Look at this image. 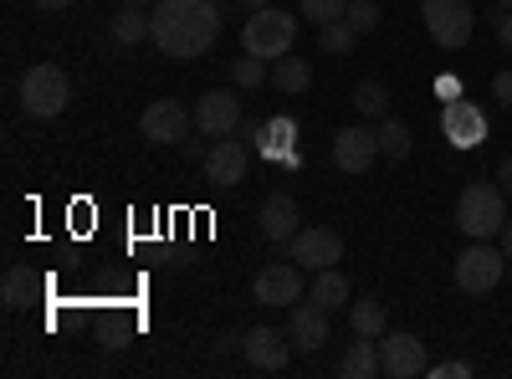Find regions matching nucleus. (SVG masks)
<instances>
[{
	"label": "nucleus",
	"instance_id": "nucleus-1",
	"mask_svg": "<svg viewBox=\"0 0 512 379\" xmlns=\"http://www.w3.org/2000/svg\"><path fill=\"white\" fill-rule=\"evenodd\" d=\"M221 41V6L216 0H159L154 6V47L175 62L205 57Z\"/></svg>",
	"mask_w": 512,
	"mask_h": 379
},
{
	"label": "nucleus",
	"instance_id": "nucleus-2",
	"mask_svg": "<svg viewBox=\"0 0 512 379\" xmlns=\"http://www.w3.org/2000/svg\"><path fill=\"white\" fill-rule=\"evenodd\" d=\"M456 226L466 241H492L502 236L507 226V190L502 185H487V180H472L456 200Z\"/></svg>",
	"mask_w": 512,
	"mask_h": 379
},
{
	"label": "nucleus",
	"instance_id": "nucleus-3",
	"mask_svg": "<svg viewBox=\"0 0 512 379\" xmlns=\"http://www.w3.org/2000/svg\"><path fill=\"white\" fill-rule=\"evenodd\" d=\"M292 41H297V21H292L287 11H277V6L251 11V21L241 26V52L262 57V62L287 57V52H292Z\"/></svg>",
	"mask_w": 512,
	"mask_h": 379
},
{
	"label": "nucleus",
	"instance_id": "nucleus-4",
	"mask_svg": "<svg viewBox=\"0 0 512 379\" xmlns=\"http://www.w3.org/2000/svg\"><path fill=\"white\" fill-rule=\"evenodd\" d=\"M67 98H72V82H67L62 67H52V62L26 67V77H21V108L31 118H57L67 108Z\"/></svg>",
	"mask_w": 512,
	"mask_h": 379
},
{
	"label": "nucleus",
	"instance_id": "nucleus-5",
	"mask_svg": "<svg viewBox=\"0 0 512 379\" xmlns=\"http://www.w3.org/2000/svg\"><path fill=\"white\" fill-rule=\"evenodd\" d=\"M420 21H425L436 47H446V52L466 47V41H472V26H477L472 0H420Z\"/></svg>",
	"mask_w": 512,
	"mask_h": 379
},
{
	"label": "nucleus",
	"instance_id": "nucleus-6",
	"mask_svg": "<svg viewBox=\"0 0 512 379\" xmlns=\"http://www.w3.org/2000/svg\"><path fill=\"white\" fill-rule=\"evenodd\" d=\"M502 272H507V257H502V246H492V241H472L456 257V287L472 292V298L492 292L502 282Z\"/></svg>",
	"mask_w": 512,
	"mask_h": 379
},
{
	"label": "nucleus",
	"instance_id": "nucleus-7",
	"mask_svg": "<svg viewBox=\"0 0 512 379\" xmlns=\"http://www.w3.org/2000/svg\"><path fill=\"white\" fill-rule=\"evenodd\" d=\"M287 262L308 267V272H323V267H338L344 262V236L333 226H308L287 241Z\"/></svg>",
	"mask_w": 512,
	"mask_h": 379
},
{
	"label": "nucleus",
	"instance_id": "nucleus-8",
	"mask_svg": "<svg viewBox=\"0 0 512 379\" xmlns=\"http://www.w3.org/2000/svg\"><path fill=\"white\" fill-rule=\"evenodd\" d=\"M441 134H446V144H456V149H477V144H487L492 123H487L482 103H472V98H451V103L441 108Z\"/></svg>",
	"mask_w": 512,
	"mask_h": 379
},
{
	"label": "nucleus",
	"instance_id": "nucleus-9",
	"mask_svg": "<svg viewBox=\"0 0 512 379\" xmlns=\"http://www.w3.org/2000/svg\"><path fill=\"white\" fill-rule=\"evenodd\" d=\"M190 108L185 103H175V98H154L149 108H144V118H139V134L144 139H154V144H185L190 139Z\"/></svg>",
	"mask_w": 512,
	"mask_h": 379
},
{
	"label": "nucleus",
	"instance_id": "nucleus-10",
	"mask_svg": "<svg viewBox=\"0 0 512 379\" xmlns=\"http://www.w3.org/2000/svg\"><path fill=\"white\" fill-rule=\"evenodd\" d=\"M425 369L431 364H425V344L415 333H384L379 339V374L384 379H415Z\"/></svg>",
	"mask_w": 512,
	"mask_h": 379
},
{
	"label": "nucleus",
	"instance_id": "nucleus-11",
	"mask_svg": "<svg viewBox=\"0 0 512 379\" xmlns=\"http://www.w3.org/2000/svg\"><path fill=\"white\" fill-rule=\"evenodd\" d=\"M195 129H200L205 139H231V134L241 129V98L226 93V88L200 93V103H195Z\"/></svg>",
	"mask_w": 512,
	"mask_h": 379
},
{
	"label": "nucleus",
	"instance_id": "nucleus-12",
	"mask_svg": "<svg viewBox=\"0 0 512 379\" xmlns=\"http://www.w3.org/2000/svg\"><path fill=\"white\" fill-rule=\"evenodd\" d=\"M241 354L251 359V369L282 374V369H287V359H292L297 349H292V339H287V328L277 333V328H267V323H262V328H246V333H241Z\"/></svg>",
	"mask_w": 512,
	"mask_h": 379
},
{
	"label": "nucleus",
	"instance_id": "nucleus-13",
	"mask_svg": "<svg viewBox=\"0 0 512 379\" xmlns=\"http://www.w3.org/2000/svg\"><path fill=\"white\" fill-rule=\"evenodd\" d=\"M251 298L262 303V308H292L297 298H303V267H297V262H282V267L256 272Z\"/></svg>",
	"mask_w": 512,
	"mask_h": 379
},
{
	"label": "nucleus",
	"instance_id": "nucleus-14",
	"mask_svg": "<svg viewBox=\"0 0 512 379\" xmlns=\"http://www.w3.org/2000/svg\"><path fill=\"white\" fill-rule=\"evenodd\" d=\"M374 159H379V134L374 129H338L333 134V164L344 175H369L374 170Z\"/></svg>",
	"mask_w": 512,
	"mask_h": 379
},
{
	"label": "nucleus",
	"instance_id": "nucleus-15",
	"mask_svg": "<svg viewBox=\"0 0 512 379\" xmlns=\"http://www.w3.org/2000/svg\"><path fill=\"white\" fill-rule=\"evenodd\" d=\"M287 339L297 354H318L328 344V313L308 298V303H292L287 308Z\"/></svg>",
	"mask_w": 512,
	"mask_h": 379
},
{
	"label": "nucleus",
	"instance_id": "nucleus-16",
	"mask_svg": "<svg viewBox=\"0 0 512 379\" xmlns=\"http://www.w3.org/2000/svg\"><path fill=\"white\" fill-rule=\"evenodd\" d=\"M246 144L241 139H216L205 154V180L216 185V190H231L236 180H246Z\"/></svg>",
	"mask_w": 512,
	"mask_h": 379
},
{
	"label": "nucleus",
	"instance_id": "nucleus-17",
	"mask_svg": "<svg viewBox=\"0 0 512 379\" xmlns=\"http://www.w3.org/2000/svg\"><path fill=\"white\" fill-rule=\"evenodd\" d=\"M262 236L267 241H282V246L297 236V200L292 195H272L262 205Z\"/></svg>",
	"mask_w": 512,
	"mask_h": 379
},
{
	"label": "nucleus",
	"instance_id": "nucleus-18",
	"mask_svg": "<svg viewBox=\"0 0 512 379\" xmlns=\"http://www.w3.org/2000/svg\"><path fill=\"white\" fill-rule=\"evenodd\" d=\"M308 298L323 308V313H338V308H349V277L338 272V267H323L313 272V287H308Z\"/></svg>",
	"mask_w": 512,
	"mask_h": 379
},
{
	"label": "nucleus",
	"instance_id": "nucleus-19",
	"mask_svg": "<svg viewBox=\"0 0 512 379\" xmlns=\"http://www.w3.org/2000/svg\"><path fill=\"white\" fill-rule=\"evenodd\" d=\"M292 134H297V123H292V118H267L251 149H256V154H267V159H292Z\"/></svg>",
	"mask_w": 512,
	"mask_h": 379
},
{
	"label": "nucleus",
	"instance_id": "nucleus-20",
	"mask_svg": "<svg viewBox=\"0 0 512 379\" xmlns=\"http://www.w3.org/2000/svg\"><path fill=\"white\" fill-rule=\"evenodd\" d=\"M338 374L344 379H374L379 374V344L364 339V333H354V344H349L344 364H338Z\"/></svg>",
	"mask_w": 512,
	"mask_h": 379
},
{
	"label": "nucleus",
	"instance_id": "nucleus-21",
	"mask_svg": "<svg viewBox=\"0 0 512 379\" xmlns=\"http://www.w3.org/2000/svg\"><path fill=\"white\" fill-rule=\"evenodd\" d=\"M154 36V16H144V6H123L113 16V41L118 47H139V41Z\"/></svg>",
	"mask_w": 512,
	"mask_h": 379
},
{
	"label": "nucleus",
	"instance_id": "nucleus-22",
	"mask_svg": "<svg viewBox=\"0 0 512 379\" xmlns=\"http://www.w3.org/2000/svg\"><path fill=\"white\" fill-rule=\"evenodd\" d=\"M31 298H36L31 267H6V277H0V303H6L11 313H21V308H31Z\"/></svg>",
	"mask_w": 512,
	"mask_h": 379
},
{
	"label": "nucleus",
	"instance_id": "nucleus-23",
	"mask_svg": "<svg viewBox=\"0 0 512 379\" xmlns=\"http://www.w3.org/2000/svg\"><path fill=\"white\" fill-rule=\"evenodd\" d=\"M272 82H277V93L297 98V93H308V82H313V67L303 57H277L272 62Z\"/></svg>",
	"mask_w": 512,
	"mask_h": 379
},
{
	"label": "nucleus",
	"instance_id": "nucleus-24",
	"mask_svg": "<svg viewBox=\"0 0 512 379\" xmlns=\"http://www.w3.org/2000/svg\"><path fill=\"white\" fill-rule=\"evenodd\" d=\"M349 323H354V333H364V339H384V333H390V313H384V303H374V298L349 303Z\"/></svg>",
	"mask_w": 512,
	"mask_h": 379
},
{
	"label": "nucleus",
	"instance_id": "nucleus-25",
	"mask_svg": "<svg viewBox=\"0 0 512 379\" xmlns=\"http://www.w3.org/2000/svg\"><path fill=\"white\" fill-rule=\"evenodd\" d=\"M349 103L359 108V118H384V113H390V88H384L379 77H364V82H354Z\"/></svg>",
	"mask_w": 512,
	"mask_h": 379
},
{
	"label": "nucleus",
	"instance_id": "nucleus-26",
	"mask_svg": "<svg viewBox=\"0 0 512 379\" xmlns=\"http://www.w3.org/2000/svg\"><path fill=\"white\" fill-rule=\"evenodd\" d=\"M379 159H410V149H415V139H410V129H405V123L400 118H379Z\"/></svg>",
	"mask_w": 512,
	"mask_h": 379
},
{
	"label": "nucleus",
	"instance_id": "nucleus-27",
	"mask_svg": "<svg viewBox=\"0 0 512 379\" xmlns=\"http://www.w3.org/2000/svg\"><path fill=\"white\" fill-rule=\"evenodd\" d=\"M318 47H323L328 57H349V52L359 47V31H354L349 21H328V26H318Z\"/></svg>",
	"mask_w": 512,
	"mask_h": 379
},
{
	"label": "nucleus",
	"instance_id": "nucleus-28",
	"mask_svg": "<svg viewBox=\"0 0 512 379\" xmlns=\"http://www.w3.org/2000/svg\"><path fill=\"white\" fill-rule=\"evenodd\" d=\"M231 82H236V88H246V93H251V88H262V82H272V62H262V57H251V52H246V57L231 62Z\"/></svg>",
	"mask_w": 512,
	"mask_h": 379
},
{
	"label": "nucleus",
	"instance_id": "nucleus-29",
	"mask_svg": "<svg viewBox=\"0 0 512 379\" xmlns=\"http://www.w3.org/2000/svg\"><path fill=\"white\" fill-rule=\"evenodd\" d=\"M379 16H384V11H379V0H349V11H344V21H349L359 36H369V31L379 26Z\"/></svg>",
	"mask_w": 512,
	"mask_h": 379
},
{
	"label": "nucleus",
	"instance_id": "nucleus-30",
	"mask_svg": "<svg viewBox=\"0 0 512 379\" xmlns=\"http://www.w3.org/2000/svg\"><path fill=\"white\" fill-rule=\"evenodd\" d=\"M344 11H349V0H303L297 16H308L313 26H328V21H344Z\"/></svg>",
	"mask_w": 512,
	"mask_h": 379
},
{
	"label": "nucleus",
	"instance_id": "nucleus-31",
	"mask_svg": "<svg viewBox=\"0 0 512 379\" xmlns=\"http://www.w3.org/2000/svg\"><path fill=\"white\" fill-rule=\"evenodd\" d=\"M487 26L497 31V41L512 52V6H492V11H487Z\"/></svg>",
	"mask_w": 512,
	"mask_h": 379
},
{
	"label": "nucleus",
	"instance_id": "nucleus-32",
	"mask_svg": "<svg viewBox=\"0 0 512 379\" xmlns=\"http://www.w3.org/2000/svg\"><path fill=\"white\" fill-rule=\"evenodd\" d=\"M425 374H431V379H472V364H461V359H441V364H431Z\"/></svg>",
	"mask_w": 512,
	"mask_h": 379
},
{
	"label": "nucleus",
	"instance_id": "nucleus-33",
	"mask_svg": "<svg viewBox=\"0 0 512 379\" xmlns=\"http://www.w3.org/2000/svg\"><path fill=\"white\" fill-rule=\"evenodd\" d=\"M492 98H497L502 108H512V72H497V77H492Z\"/></svg>",
	"mask_w": 512,
	"mask_h": 379
},
{
	"label": "nucleus",
	"instance_id": "nucleus-34",
	"mask_svg": "<svg viewBox=\"0 0 512 379\" xmlns=\"http://www.w3.org/2000/svg\"><path fill=\"white\" fill-rule=\"evenodd\" d=\"M436 98H446V103H451V98H461V77L441 72V77H436Z\"/></svg>",
	"mask_w": 512,
	"mask_h": 379
},
{
	"label": "nucleus",
	"instance_id": "nucleus-35",
	"mask_svg": "<svg viewBox=\"0 0 512 379\" xmlns=\"http://www.w3.org/2000/svg\"><path fill=\"white\" fill-rule=\"evenodd\" d=\"M200 139H205V134H200ZM200 139H185L180 149H185V159H200V164H205V154H210V144H200Z\"/></svg>",
	"mask_w": 512,
	"mask_h": 379
},
{
	"label": "nucleus",
	"instance_id": "nucleus-36",
	"mask_svg": "<svg viewBox=\"0 0 512 379\" xmlns=\"http://www.w3.org/2000/svg\"><path fill=\"white\" fill-rule=\"evenodd\" d=\"M497 185L512 195V159H502V164H497Z\"/></svg>",
	"mask_w": 512,
	"mask_h": 379
},
{
	"label": "nucleus",
	"instance_id": "nucleus-37",
	"mask_svg": "<svg viewBox=\"0 0 512 379\" xmlns=\"http://www.w3.org/2000/svg\"><path fill=\"white\" fill-rule=\"evenodd\" d=\"M497 246H502V257L512 262V216H507V226H502V236H497Z\"/></svg>",
	"mask_w": 512,
	"mask_h": 379
},
{
	"label": "nucleus",
	"instance_id": "nucleus-38",
	"mask_svg": "<svg viewBox=\"0 0 512 379\" xmlns=\"http://www.w3.org/2000/svg\"><path fill=\"white\" fill-rule=\"evenodd\" d=\"M31 6H36V11H67L72 0H31Z\"/></svg>",
	"mask_w": 512,
	"mask_h": 379
},
{
	"label": "nucleus",
	"instance_id": "nucleus-39",
	"mask_svg": "<svg viewBox=\"0 0 512 379\" xmlns=\"http://www.w3.org/2000/svg\"><path fill=\"white\" fill-rule=\"evenodd\" d=\"M236 6H241V11H267L272 0H236Z\"/></svg>",
	"mask_w": 512,
	"mask_h": 379
},
{
	"label": "nucleus",
	"instance_id": "nucleus-40",
	"mask_svg": "<svg viewBox=\"0 0 512 379\" xmlns=\"http://www.w3.org/2000/svg\"><path fill=\"white\" fill-rule=\"evenodd\" d=\"M123 6H159V0H123Z\"/></svg>",
	"mask_w": 512,
	"mask_h": 379
},
{
	"label": "nucleus",
	"instance_id": "nucleus-41",
	"mask_svg": "<svg viewBox=\"0 0 512 379\" xmlns=\"http://www.w3.org/2000/svg\"><path fill=\"white\" fill-rule=\"evenodd\" d=\"M497 6H512V0H497Z\"/></svg>",
	"mask_w": 512,
	"mask_h": 379
}]
</instances>
